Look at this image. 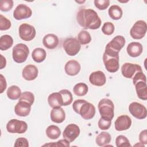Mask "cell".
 Masks as SVG:
<instances>
[{"label": "cell", "mask_w": 147, "mask_h": 147, "mask_svg": "<svg viewBox=\"0 0 147 147\" xmlns=\"http://www.w3.org/2000/svg\"><path fill=\"white\" fill-rule=\"evenodd\" d=\"M38 71L36 66L29 64L26 65L22 71V76L24 79L30 81L34 80L38 76Z\"/></svg>", "instance_id": "cell-17"}, {"label": "cell", "mask_w": 147, "mask_h": 147, "mask_svg": "<svg viewBox=\"0 0 147 147\" xmlns=\"http://www.w3.org/2000/svg\"><path fill=\"white\" fill-rule=\"evenodd\" d=\"M11 24L9 20L4 17L3 15H0V30H6L11 27Z\"/></svg>", "instance_id": "cell-37"}, {"label": "cell", "mask_w": 147, "mask_h": 147, "mask_svg": "<svg viewBox=\"0 0 147 147\" xmlns=\"http://www.w3.org/2000/svg\"><path fill=\"white\" fill-rule=\"evenodd\" d=\"M0 93L2 94L5 90L7 86L6 79L2 74L0 75Z\"/></svg>", "instance_id": "cell-45"}, {"label": "cell", "mask_w": 147, "mask_h": 147, "mask_svg": "<svg viewBox=\"0 0 147 147\" xmlns=\"http://www.w3.org/2000/svg\"><path fill=\"white\" fill-rule=\"evenodd\" d=\"M88 90L87 85L84 83H78L76 84L73 88L74 94L78 96H84L87 94Z\"/></svg>", "instance_id": "cell-31"}, {"label": "cell", "mask_w": 147, "mask_h": 147, "mask_svg": "<svg viewBox=\"0 0 147 147\" xmlns=\"http://www.w3.org/2000/svg\"><path fill=\"white\" fill-rule=\"evenodd\" d=\"M13 6L12 0H2L0 1V9L2 11H8L11 9Z\"/></svg>", "instance_id": "cell-38"}, {"label": "cell", "mask_w": 147, "mask_h": 147, "mask_svg": "<svg viewBox=\"0 0 147 147\" xmlns=\"http://www.w3.org/2000/svg\"><path fill=\"white\" fill-rule=\"evenodd\" d=\"M139 140L143 144H147V130L145 129L141 131L139 134Z\"/></svg>", "instance_id": "cell-44"}, {"label": "cell", "mask_w": 147, "mask_h": 147, "mask_svg": "<svg viewBox=\"0 0 147 147\" xmlns=\"http://www.w3.org/2000/svg\"><path fill=\"white\" fill-rule=\"evenodd\" d=\"M98 126L101 130H108L111 126V121L104 119L102 117L98 121Z\"/></svg>", "instance_id": "cell-40"}, {"label": "cell", "mask_w": 147, "mask_h": 147, "mask_svg": "<svg viewBox=\"0 0 147 147\" xmlns=\"http://www.w3.org/2000/svg\"><path fill=\"white\" fill-rule=\"evenodd\" d=\"M6 94L10 99L17 100L20 98L22 93L20 88L18 86L13 85L8 88Z\"/></svg>", "instance_id": "cell-30"}, {"label": "cell", "mask_w": 147, "mask_h": 147, "mask_svg": "<svg viewBox=\"0 0 147 147\" xmlns=\"http://www.w3.org/2000/svg\"><path fill=\"white\" fill-rule=\"evenodd\" d=\"M130 114L138 119H142L146 117L147 110L146 107L140 103L133 102L129 106Z\"/></svg>", "instance_id": "cell-10"}, {"label": "cell", "mask_w": 147, "mask_h": 147, "mask_svg": "<svg viewBox=\"0 0 147 147\" xmlns=\"http://www.w3.org/2000/svg\"><path fill=\"white\" fill-rule=\"evenodd\" d=\"M59 92L60 93L62 96L63 106H66L69 105L73 100V97L71 92L67 89L61 90Z\"/></svg>", "instance_id": "cell-32"}, {"label": "cell", "mask_w": 147, "mask_h": 147, "mask_svg": "<svg viewBox=\"0 0 147 147\" xmlns=\"http://www.w3.org/2000/svg\"><path fill=\"white\" fill-rule=\"evenodd\" d=\"M1 61L0 69H3V68H5L6 67V59L2 55H1Z\"/></svg>", "instance_id": "cell-46"}, {"label": "cell", "mask_w": 147, "mask_h": 147, "mask_svg": "<svg viewBox=\"0 0 147 147\" xmlns=\"http://www.w3.org/2000/svg\"><path fill=\"white\" fill-rule=\"evenodd\" d=\"M127 54L133 57L139 56L142 52L143 47L141 43L138 42H130L126 48Z\"/></svg>", "instance_id": "cell-21"}, {"label": "cell", "mask_w": 147, "mask_h": 147, "mask_svg": "<svg viewBox=\"0 0 147 147\" xmlns=\"http://www.w3.org/2000/svg\"><path fill=\"white\" fill-rule=\"evenodd\" d=\"M131 125V119L127 115L119 116L115 121V129L117 131H123L129 129Z\"/></svg>", "instance_id": "cell-15"}, {"label": "cell", "mask_w": 147, "mask_h": 147, "mask_svg": "<svg viewBox=\"0 0 147 147\" xmlns=\"http://www.w3.org/2000/svg\"><path fill=\"white\" fill-rule=\"evenodd\" d=\"M43 146H69V142L65 139L60 140L56 142L49 143L44 145Z\"/></svg>", "instance_id": "cell-42"}, {"label": "cell", "mask_w": 147, "mask_h": 147, "mask_svg": "<svg viewBox=\"0 0 147 147\" xmlns=\"http://www.w3.org/2000/svg\"><path fill=\"white\" fill-rule=\"evenodd\" d=\"M19 100L26 102L32 105L34 101V96L33 94L29 91H25L22 92L19 98Z\"/></svg>", "instance_id": "cell-34"}, {"label": "cell", "mask_w": 147, "mask_h": 147, "mask_svg": "<svg viewBox=\"0 0 147 147\" xmlns=\"http://www.w3.org/2000/svg\"><path fill=\"white\" fill-rule=\"evenodd\" d=\"M111 140V135L108 132L102 131L96 137L95 142L98 146H104L109 144Z\"/></svg>", "instance_id": "cell-25"}, {"label": "cell", "mask_w": 147, "mask_h": 147, "mask_svg": "<svg viewBox=\"0 0 147 147\" xmlns=\"http://www.w3.org/2000/svg\"><path fill=\"white\" fill-rule=\"evenodd\" d=\"M98 110L102 118L111 121L114 116V105L108 98L102 99L98 103Z\"/></svg>", "instance_id": "cell-4"}, {"label": "cell", "mask_w": 147, "mask_h": 147, "mask_svg": "<svg viewBox=\"0 0 147 147\" xmlns=\"http://www.w3.org/2000/svg\"><path fill=\"white\" fill-rule=\"evenodd\" d=\"M79 127L74 123L68 125L63 133V136L64 139L68 141L69 142H73L80 134Z\"/></svg>", "instance_id": "cell-12"}, {"label": "cell", "mask_w": 147, "mask_h": 147, "mask_svg": "<svg viewBox=\"0 0 147 147\" xmlns=\"http://www.w3.org/2000/svg\"><path fill=\"white\" fill-rule=\"evenodd\" d=\"M13 44V39L12 37L8 34H5L0 38V49L1 51H6L11 47Z\"/></svg>", "instance_id": "cell-28"}, {"label": "cell", "mask_w": 147, "mask_h": 147, "mask_svg": "<svg viewBox=\"0 0 147 147\" xmlns=\"http://www.w3.org/2000/svg\"><path fill=\"white\" fill-rule=\"evenodd\" d=\"M76 2H78V3H83V2H85V1H82V2H80V1H76Z\"/></svg>", "instance_id": "cell-47"}, {"label": "cell", "mask_w": 147, "mask_h": 147, "mask_svg": "<svg viewBox=\"0 0 147 147\" xmlns=\"http://www.w3.org/2000/svg\"><path fill=\"white\" fill-rule=\"evenodd\" d=\"M81 66L80 63L75 60H71L67 62L64 67V70L67 75L75 76L78 74L80 71Z\"/></svg>", "instance_id": "cell-19"}, {"label": "cell", "mask_w": 147, "mask_h": 147, "mask_svg": "<svg viewBox=\"0 0 147 147\" xmlns=\"http://www.w3.org/2000/svg\"><path fill=\"white\" fill-rule=\"evenodd\" d=\"M115 144L117 147L131 146L129 140L126 137L123 135H119L117 136L115 139Z\"/></svg>", "instance_id": "cell-35"}, {"label": "cell", "mask_w": 147, "mask_h": 147, "mask_svg": "<svg viewBox=\"0 0 147 147\" xmlns=\"http://www.w3.org/2000/svg\"><path fill=\"white\" fill-rule=\"evenodd\" d=\"M47 57V53L45 49L41 48H35L32 53V57L36 63L42 62Z\"/></svg>", "instance_id": "cell-26"}, {"label": "cell", "mask_w": 147, "mask_h": 147, "mask_svg": "<svg viewBox=\"0 0 147 147\" xmlns=\"http://www.w3.org/2000/svg\"><path fill=\"white\" fill-rule=\"evenodd\" d=\"M51 119L55 123H60L65 119V113L63 109L61 107L53 108L51 111Z\"/></svg>", "instance_id": "cell-22"}, {"label": "cell", "mask_w": 147, "mask_h": 147, "mask_svg": "<svg viewBox=\"0 0 147 147\" xmlns=\"http://www.w3.org/2000/svg\"><path fill=\"white\" fill-rule=\"evenodd\" d=\"M14 146L15 147H28L29 142L26 138L20 137L16 140Z\"/></svg>", "instance_id": "cell-41"}, {"label": "cell", "mask_w": 147, "mask_h": 147, "mask_svg": "<svg viewBox=\"0 0 147 147\" xmlns=\"http://www.w3.org/2000/svg\"><path fill=\"white\" fill-rule=\"evenodd\" d=\"M48 102L49 106L52 108L60 107L63 106L62 96L59 92L51 94L48 96Z\"/></svg>", "instance_id": "cell-23"}, {"label": "cell", "mask_w": 147, "mask_h": 147, "mask_svg": "<svg viewBox=\"0 0 147 147\" xmlns=\"http://www.w3.org/2000/svg\"><path fill=\"white\" fill-rule=\"evenodd\" d=\"M46 134L49 138L55 140L60 137L61 130L57 126L50 125L46 129Z\"/></svg>", "instance_id": "cell-29"}, {"label": "cell", "mask_w": 147, "mask_h": 147, "mask_svg": "<svg viewBox=\"0 0 147 147\" xmlns=\"http://www.w3.org/2000/svg\"><path fill=\"white\" fill-rule=\"evenodd\" d=\"M90 82L96 86H102L106 83V78L105 74L101 71L92 72L89 76Z\"/></svg>", "instance_id": "cell-18"}, {"label": "cell", "mask_w": 147, "mask_h": 147, "mask_svg": "<svg viewBox=\"0 0 147 147\" xmlns=\"http://www.w3.org/2000/svg\"><path fill=\"white\" fill-rule=\"evenodd\" d=\"M78 40L80 44L86 45L91 41L90 34L86 30H81L78 35Z\"/></svg>", "instance_id": "cell-33"}, {"label": "cell", "mask_w": 147, "mask_h": 147, "mask_svg": "<svg viewBox=\"0 0 147 147\" xmlns=\"http://www.w3.org/2000/svg\"><path fill=\"white\" fill-rule=\"evenodd\" d=\"M72 108L76 113L86 120L92 119L95 114V107L94 105L84 99L75 100Z\"/></svg>", "instance_id": "cell-2"}, {"label": "cell", "mask_w": 147, "mask_h": 147, "mask_svg": "<svg viewBox=\"0 0 147 147\" xmlns=\"http://www.w3.org/2000/svg\"><path fill=\"white\" fill-rule=\"evenodd\" d=\"M20 37L24 41L32 40L36 36V32L34 27L28 24H22L19 26Z\"/></svg>", "instance_id": "cell-9"}, {"label": "cell", "mask_w": 147, "mask_h": 147, "mask_svg": "<svg viewBox=\"0 0 147 147\" xmlns=\"http://www.w3.org/2000/svg\"><path fill=\"white\" fill-rule=\"evenodd\" d=\"M29 54V48L25 44H17L13 48L12 57L14 61L17 63L25 62L27 59Z\"/></svg>", "instance_id": "cell-5"}, {"label": "cell", "mask_w": 147, "mask_h": 147, "mask_svg": "<svg viewBox=\"0 0 147 147\" xmlns=\"http://www.w3.org/2000/svg\"><path fill=\"white\" fill-rule=\"evenodd\" d=\"M103 61L108 72L111 73L116 72L119 68V53L105 49L103 55Z\"/></svg>", "instance_id": "cell-3"}, {"label": "cell", "mask_w": 147, "mask_h": 147, "mask_svg": "<svg viewBox=\"0 0 147 147\" xmlns=\"http://www.w3.org/2000/svg\"><path fill=\"white\" fill-rule=\"evenodd\" d=\"M31 105L26 102L19 100L14 107V111L16 115L20 117L28 116L31 110Z\"/></svg>", "instance_id": "cell-16"}, {"label": "cell", "mask_w": 147, "mask_h": 147, "mask_svg": "<svg viewBox=\"0 0 147 147\" xmlns=\"http://www.w3.org/2000/svg\"><path fill=\"white\" fill-rule=\"evenodd\" d=\"M136 93L138 97L144 100L147 99V86L146 82L144 81H138L134 84Z\"/></svg>", "instance_id": "cell-24"}, {"label": "cell", "mask_w": 147, "mask_h": 147, "mask_svg": "<svg viewBox=\"0 0 147 147\" xmlns=\"http://www.w3.org/2000/svg\"><path fill=\"white\" fill-rule=\"evenodd\" d=\"M142 68L140 65L130 63H125L121 67V73L126 78L131 79L138 72H142Z\"/></svg>", "instance_id": "cell-11"}, {"label": "cell", "mask_w": 147, "mask_h": 147, "mask_svg": "<svg viewBox=\"0 0 147 147\" xmlns=\"http://www.w3.org/2000/svg\"><path fill=\"white\" fill-rule=\"evenodd\" d=\"M126 43L125 38L122 36L118 35L112 39L106 46L105 49H110L115 52L119 53Z\"/></svg>", "instance_id": "cell-14"}, {"label": "cell", "mask_w": 147, "mask_h": 147, "mask_svg": "<svg viewBox=\"0 0 147 147\" xmlns=\"http://www.w3.org/2000/svg\"><path fill=\"white\" fill-rule=\"evenodd\" d=\"M147 25L145 21L138 20L136 21L130 30L131 37L136 40L142 38L146 32Z\"/></svg>", "instance_id": "cell-7"}, {"label": "cell", "mask_w": 147, "mask_h": 147, "mask_svg": "<svg viewBox=\"0 0 147 147\" xmlns=\"http://www.w3.org/2000/svg\"><path fill=\"white\" fill-rule=\"evenodd\" d=\"M58 37L54 34H48L45 35L42 39V43L44 47L49 49H53L56 48L59 44Z\"/></svg>", "instance_id": "cell-20"}, {"label": "cell", "mask_w": 147, "mask_h": 147, "mask_svg": "<svg viewBox=\"0 0 147 147\" xmlns=\"http://www.w3.org/2000/svg\"><path fill=\"white\" fill-rule=\"evenodd\" d=\"M27 129L28 124L25 121L17 119H12L6 124L7 131L10 133H24Z\"/></svg>", "instance_id": "cell-8"}, {"label": "cell", "mask_w": 147, "mask_h": 147, "mask_svg": "<svg viewBox=\"0 0 147 147\" xmlns=\"http://www.w3.org/2000/svg\"><path fill=\"white\" fill-rule=\"evenodd\" d=\"M138 81H144L146 82V78L145 74L142 72H137L133 77V83L134 84Z\"/></svg>", "instance_id": "cell-43"}, {"label": "cell", "mask_w": 147, "mask_h": 147, "mask_svg": "<svg viewBox=\"0 0 147 147\" xmlns=\"http://www.w3.org/2000/svg\"><path fill=\"white\" fill-rule=\"evenodd\" d=\"M32 11L25 4L18 5L14 10L13 17L16 20H21L31 17Z\"/></svg>", "instance_id": "cell-13"}, {"label": "cell", "mask_w": 147, "mask_h": 147, "mask_svg": "<svg viewBox=\"0 0 147 147\" xmlns=\"http://www.w3.org/2000/svg\"><path fill=\"white\" fill-rule=\"evenodd\" d=\"M114 25L111 22H106L104 23L102 28V31L103 34L107 36L111 35L114 33Z\"/></svg>", "instance_id": "cell-36"}, {"label": "cell", "mask_w": 147, "mask_h": 147, "mask_svg": "<svg viewBox=\"0 0 147 147\" xmlns=\"http://www.w3.org/2000/svg\"><path fill=\"white\" fill-rule=\"evenodd\" d=\"M63 47L66 53L71 56L78 54L81 48V45L79 41L73 37L66 38L64 41Z\"/></svg>", "instance_id": "cell-6"}, {"label": "cell", "mask_w": 147, "mask_h": 147, "mask_svg": "<svg viewBox=\"0 0 147 147\" xmlns=\"http://www.w3.org/2000/svg\"><path fill=\"white\" fill-rule=\"evenodd\" d=\"M110 17L114 20H118L121 18L123 14L121 7L118 5H113L110 6L108 11Z\"/></svg>", "instance_id": "cell-27"}, {"label": "cell", "mask_w": 147, "mask_h": 147, "mask_svg": "<svg viewBox=\"0 0 147 147\" xmlns=\"http://www.w3.org/2000/svg\"><path fill=\"white\" fill-rule=\"evenodd\" d=\"M76 20L84 29H97L101 25V20L97 13L91 9H80L77 13Z\"/></svg>", "instance_id": "cell-1"}, {"label": "cell", "mask_w": 147, "mask_h": 147, "mask_svg": "<svg viewBox=\"0 0 147 147\" xmlns=\"http://www.w3.org/2000/svg\"><path fill=\"white\" fill-rule=\"evenodd\" d=\"M94 5H95V6L99 10H105L109 7L110 5V1L109 0H95Z\"/></svg>", "instance_id": "cell-39"}]
</instances>
